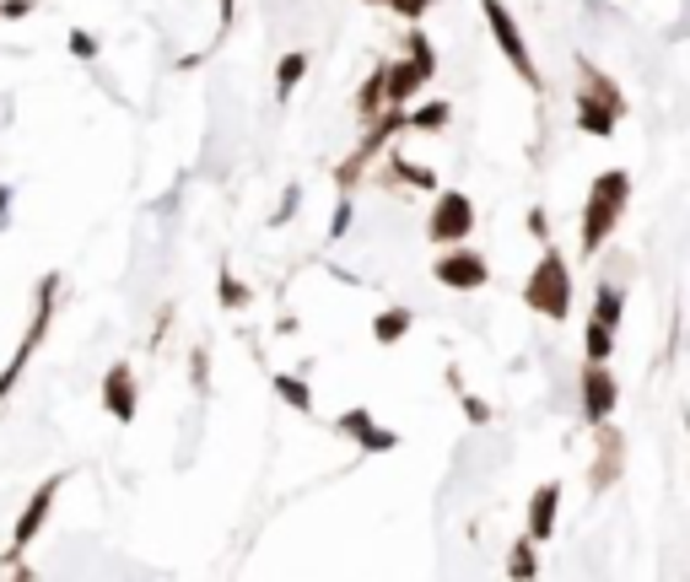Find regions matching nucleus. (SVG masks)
Here are the masks:
<instances>
[{"label": "nucleus", "instance_id": "nucleus-1", "mask_svg": "<svg viewBox=\"0 0 690 582\" xmlns=\"http://www.w3.org/2000/svg\"><path fill=\"white\" fill-rule=\"evenodd\" d=\"M626 205H631V173L626 167H604L588 184V200H582V260H593L615 238V227L626 222Z\"/></svg>", "mask_w": 690, "mask_h": 582}, {"label": "nucleus", "instance_id": "nucleus-2", "mask_svg": "<svg viewBox=\"0 0 690 582\" xmlns=\"http://www.w3.org/2000/svg\"><path fill=\"white\" fill-rule=\"evenodd\" d=\"M626 119V92L615 87V76H604L599 65H577V130L582 136H615V125Z\"/></svg>", "mask_w": 690, "mask_h": 582}, {"label": "nucleus", "instance_id": "nucleus-3", "mask_svg": "<svg viewBox=\"0 0 690 582\" xmlns=\"http://www.w3.org/2000/svg\"><path fill=\"white\" fill-rule=\"evenodd\" d=\"M524 307L540 313V318H551V324L572 318V270H566V260H561L555 249H545L540 265L529 270V281H524Z\"/></svg>", "mask_w": 690, "mask_h": 582}, {"label": "nucleus", "instance_id": "nucleus-4", "mask_svg": "<svg viewBox=\"0 0 690 582\" xmlns=\"http://www.w3.org/2000/svg\"><path fill=\"white\" fill-rule=\"evenodd\" d=\"M54 296H60V276L49 270V276L38 281V302H33V324H27V334H22V345L11 351V362H5V372H0V405L11 400V389L22 383V372H27V362H33V351L43 345V334H49V324H54Z\"/></svg>", "mask_w": 690, "mask_h": 582}, {"label": "nucleus", "instance_id": "nucleus-5", "mask_svg": "<svg viewBox=\"0 0 690 582\" xmlns=\"http://www.w3.org/2000/svg\"><path fill=\"white\" fill-rule=\"evenodd\" d=\"M480 11H486V27H491V38H497V49L507 54V65L518 71V81L529 87V92H540V65H535V54H529V43H524V33H518V22H513V11H507V0H480Z\"/></svg>", "mask_w": 690, "mask_h": 582}, {"label": "nucleus", "instance_id": "nucleus-6", "mask_svg": "<svg viewBox=\"0 0 690 582\" xmlns=\"http://www.w3.org/2000/svg\"><path fill=\"white\" fill-rule=\"evenodd\" d=\"M620 318H626V291L615 287V281H604V287H599V296H593L588 329H582V356H588V362H610Z\"/></svg>", "mask_w": 690, "mask_h": 582}, {"label": "nucleus", "instance_id": "nucleus-7", "mask_svg": "<svg viewBox=\"0 0 690 582\" xmlns=\"http://www.w3.org/2000/svg\"><path fill=\"white\" fill-rule=\"evenodd\" d=\"M431 76H437V54H431L426 33H411V38H405V60L389 65V109H405Z\"/></svg>", "mask_w": 690, "mask_h": 582}, {"label": "nucleus", "instance_id": "nucleus-8", "mask_svg": "<svg viewBox=\"0 0 690 582\" xmlns=\"http://www.w3.org/2000/svg\"><path fill=\"white\" fill-rule=\"evenodd\" d=\"M475 232V205H469V194H459V189H442L437 200H431V222H426V238L437 243V249H453V243H464Z\"/></svg>", "mask_w": 690, "mask_h": 582}, {"label": "nucleus", "instance_id": "nucleus-9", "mask_svg": "<svg viewBox=\"0 0 690 582\" xmlns=\"http://www.w3.org/2000/svg\"><path fill=\"white\" fill-rule=\"evenodd\" d=\"M65 491V475H49L33 496H27V507H22V518H16V529H11V556H5V572L22 561V551L38 540V529L49 523V513H54V496Z\"/></svg>", "mask_w": 690, "mask_h": 582}, {"label": "nucleus", "instance_id": "nucleus-10", "mask_svg": "<svg viewBox=\"0 0 690 582\" xmlns=\"http://www.w3.org/2000/svg\"><path fill=\"white\" fill-rule=\"evenodd\" d=\"M431 276H437V287L448 291H486L491 281V265H486V254H475V249H442L437 254V265H431Z\"/></svg>", "mask_w": 690, "mask_h": 582}, {"label": "nucleus", "instance_id": "nucleus-11", "mask_svg": "<svg viewBox=\"0 0 690 582\" xmlns=\"http://www.w3.org/2000/svg\"><path fill=\"white\" fill-rule=\"evenodd\" d=\"M615 405H620L615 372H610L604 362H588V367H582V421H588V427H604V421L615 416Z\"/></svg>", "mask_w": 690, "mask_h": 582}, {"label": "nucleus", "instance_id": "nucleus-12", "mask_svg": "<svg viewBox=\"0 0 690 582\" xmlns=\"http://www.w3.org/2000/svg\"><path fill=\"white\" fill-rule=\"evenodd\" d=\"M103 410L114 416V421H136L140 410V389H136V372H130V362H114L109 367V378H103Z\"/></svg>", "mask_w": 690, "mask_h": 582}, {"label": "nucleus", "instance_id": "nucleus-13", "mask_svg": "<svg viewBox=\"0 0 690 582\" xmlns=\"http://www.w3.org/2000/svg\"><path fill=\"white\" fill-rule=\"evenodd\" d=\"M335 427L351 436L356 447H367V453H394V442H400L394 432H384V427L373 421V410H362V405H356V410H346V416H340Z\"/></svg>", "mask_w": 690, "mask_h": 582}, {"label": "nucleus", "instance_id": "nucleus-14", "mask_svg": "<svg viewBox=\"0 0 690 582\" xmlns=\"http://www.w3.org/2000/svg\"><path fill=\"white\" fill-rule=\"evenodd\" d=\"M599 432V458H593V491H610L615 480H620V458H626V436L615 432L610 421L604 427H593Z\"/></svg>", "mask_w": 690, "mask_h": 582}, {"label": "nucleus", "instance_id": "nucleus-15", "mask_svg": "<svg viewBox=\"0 0 690 582\" xmlns=\"http://www.w3.org/2000/svg\"><path fill=\"white\" fill-rule=\"evenodd\" d=\"M555 507H561V480H545L535 496H529V540H551L555 534Z\"/></svg>", "mask_w": 690, "mask_h": 582}, {"label": "nucleus", "instance_id": "nucleus-16", "mask_svg": "<svg viewBox=\"0 0 690 582\" xmlns=\"http://www.w3.org/2000/svg\"><path fill=\"white\" fill-rule=\"evenodd\" d=\"M389 109V65H378L367 81H362V92H356V114L362 119H373V114H384Z\"/></svg>", "mask_w": 690, "mask_h": 582}, {"label": "nucleus", "instance_id": "nucleus-17", "mask_svg": "<svg viewBox=\"0 0 690 582\" xmlns=\"http://www.w3.org/2000/svg\"><path fill=\"white\" fill-rule=\"evenodd\" d=\"M411 324H415L411 307H384V313L373 318V340H378V345H400V340L411 334Z\"/></svg>", "mask_w": 690, "mask_h": 582}, {"label": "nucleus", "instance_id": "nucleus-18", "mask_svg": "<svg viewBox=\"0 0 690 582\" xmlns=\"http://www.w3.org/2000/svg\"><path fill=\"white\" fill-rule=\"evenodd\" d=\"M448 119H453V103H448V98H437V103H421V109L405 114V130H415V136H437Z\"/></svg>", "mask_w": 690, "mask_h": 582}, {"label": "nucleus", "instance_id": "nucleus-19", "mask_svg": "<svg viewBox=\"0 0 690 582\" xmlns=\"http://www.w3.org/2000/svg\"><path fill=\"white\" fill-rule=\"evenodd\" d=\"M507 578H518V582H529V578H540V540H513V556H507Z\"/></svg>", "mask_w": 690, "mask_h": 582}, {"label": "nucleus", "instance_id": "nucleus-20", "mask_svg": "<svg viewBox=\"0 0 690 582\" xmlns=\"http://www.w3.org/2000/svg\"><path fill=\"white\" fill-rule=\"evenodd\" d=\"M276 400L291 405L297 416H313V394H308V383H302L297 372H276Z\"/></svg>", "mask_w": 690, "mask_h": 582}, {"label": "nucleus", "instance_id": "nucleus-21", "mask_svg": "<svg viewBox=\"0 0 690 582\" xmlns=\"http://www.w3.org/2000/svg\"><path fill=\"white\" fill-rule=\"evenodd\" d=\"M302 76H308V54H302V49L280 54V65H276V98H280V103L297 92V81H302Z\"/></svg>", "mask_w": 690, "mask_h": 582}, {"label": "nucleus", "instance_id": "nucleus-22", "mask_svg": "<svg viewBox=\"0 0 690 582\" xmlns=\"http://www.w3.org/2000/svg\"><path fill=\"white\" fill-rule=\"evenodd\" d=\"M216 302H222V307H249V287H243L233 270H222V281H216Z\"/></svg>", "mask_w": 690, "mask_h": 582}, {"label": "nucleus", "instance_id": "nucleus-23", "mask_svg": "<svg viewBox=\"0 0 690 582\" xmlns=\"http://www.w3.org/2000/svg\"><path fill=\"white\" fill-rule=\"evenodd\" d=\"M384 5H389L394 16H405V22H421V16H426L437 0H384Z\"/></svg>", "mask_w": 690, "mask_h": 582}, {"label": "nucleus", "instance_id": "nucleus-24", "mask_svg": "<svg viewBox=\"0 0 690 582\" xmlns=\"http://www.w3.org/2000/svg\"><path fill=\"white\" fill-rule=\"evenodd\" d=\"M65 43H71V54H76V60H92V54H98V38H92L87 27H76Z\"/></svg>", "mask_w": 690, "mask_h": 582}, {"label": "nucleus", "instance_id": "nucleus-25", "mask_svg": "<svg viewBox=\"0 0 690 582\" xmlns=\"http://www.w3.org/2000/svg\"><path fill=\"white\" fill-rule=\"evenodd\" d=\"M464 416H469V427H486L491 421V405L480 394H464Z\"/></svg>", "mask_w": 690, "mask_h": 582}, {"label": "nucleus", "instance_id": "nucleus-26", "mask_svg": "<svg viewBox=\"0 0 690 582\" xmlns=\"http://www.w3.org/2000/svg\"><path fill=\"white\" fill-rule=\"evenodd\" d=\"M189 372H195V389H205V383H211V378H205V372H211V356L195 351V356H189Z\"/></svg>", "mask_w": 690, "mask_h": 582}, {"label": "nucleus", "instance_id": "nucleus-27", "mask_svg": "<svg viewBox=\"0 0 690 582\" xmlns=\"http://www.w3.org/2000/svg\"><path fill=\"white\" fill-rule=\"evenodd\" d=\"M351 216H356V205H351V194H346V200H340V211H335V238H346Z\"/></svg>", "mask_w": 690, "mask_h": 582}, {"label": "nucleus", "instance_id": "nucleus-28", "mask_svg": "<svg viewBox=\"0 0 690 582\" xmlns=\"http://www.w3.org/2000/svg\"><path fill=\"white\" fill-rule=\"evenodd\" d=\"M529 232L545 243V238H551V216H545V211H529Z\"/></svg>", "mask_w": 690, "mask_h": 582}, {"label": "nucleus", "instance_id": "nucleus-29", "mask_svg": "<svg viewBox=\"0 0 690 582\" xmlns=\"http://www.w3.org/2000/svg\"><path fill=\"white\" fill-rule=\"evenodd\" d=\"M297 200H302V194H297V189H286V205L276 211V227H280V222H291V216H297Z\"/></svg>", "mask_w": 690, "mask_h": 582}, {"label": "nucleus", "instance_id": "nucleus-30", "mask_svg": "<svg viewBox=\"0 0 690 582\" xmlns=\"http://www.w3.org/2000/svg\"><path fill=\"white\" fill-rule=\"evenodd\" d=\"M216 16H222V33H227L233 16H238V0H216Z\"/></svg>", "mask_w": 690, "mask_h": 582}, {"label": "nucleus", "instance_id": "nucleus-31", "mask_svg": "<svg viewBox=\"0 0 690 582\" xmlns=\"http://www.w3.org/2000/svg\"><path fill=\"white\" fill-rule=\"evenodd\" d=\"M378 5H384V0H378Z\"/></svg>", "mask_w": 690, "mask_h": 582}]
</instances>
